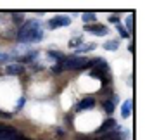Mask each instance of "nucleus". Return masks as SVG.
<instances>
[{
  "mask_svg": "<svg viewBox=\"0 0 152 140\" xmlns=\"http://www.w3.org/2000/svg\"><path fill=\"white\" fill-rule=\"evenodd\" d=\"M119 126H118V121L114 119V118H109V119H105L102 125H100V128L95 131L97 135L100 133V135H104V133H107V131H111V130H118Z\"/></svg>",
  "mask_w": 152,
  "mask_h": 140,
  "instance_id": "nucleus-4",
  "label": "nucleus"
},
{
  "mask_svg": "<svg viewBox=\"0 0 152 140\" xmlns=\"http://www.w3.org/2000/svg\"><path fill=\"white\" fill-rule=\"evenodd\" d=\"M118 47H119V43H118L116 40H109V42H105V43H104V48H105V50H109V52L118 50Z\"/></svg>",
  "mask_w": 152,
  "mask_h": 140,
  "instance_id": "nucleus-14",
  "label": "nucleus"
},
{
  "mask_svg": "<svg viewBox=\"0 0 152 140\" xmlns=\"http://www.w3.org/2000/svg\"><path fill=\"white\" fill-rule=\"evenodd\" d=\"M81 45H83V47H78V48H76V52H78V54H86V52H92V50L97 48L95 43H81Z\"/></svg>",
  "mask_w": 152,
  "mask_h": 140,
  "instance_id": "nucleus-13",
  "label": "nucleus"
},
{
  "mask_svg": "<svg viewBox=\"0 0 152 140\" xmlns=\"http://www.w3.org/2000/svg\"><path fill=\"white\" fill-rule=\"evenodd\" d=\"M4 128H5V125H2V123H0V131L4 130Z\"/></svg>",
  "mask_w": 152,
  "mask_h": 140,
  "instance_id": "nucleus-25",
  "label": "nucleus"
},
{
  "mask_svg": "<svg viewBox=\"0 0 152 140\" xmlns=\"http://www.w3.org/2000/svg\"><path fill=\"white\" fill-rule=\"evenodd\" d=\"M132 109H133V102L132 100H126V102L121 106V116H123V118H130V116H132Z\"/></svg>",
  "mask_w": 152,
  "mask_h": 140,
  "instance_id": "nucleus-11",
  "label": "nucleus"
},
{
  "mask_svg": "<svg viewBox=\"0 0 152 140\" xmlns=\"http://www.w3.org/2000/svg\"><path fill=\"white\" fill-rule=\"evenodd\" d=\"M69 23H71V18H67V16H57V18L48 19L47 26L50 29H56V28H61V26H67Z\"/></svg>",
  "mask_w": 152,
  "mask_h": 140,
  "instance_id": "nucleus-3",
  "label": "nucleus"
},
{
  "mask_svg": "<svg viewBox=\"0 0 152 140\" xmlns=\"http://www.w3.org/2000/svg\"><path fill=\"white\" fill-rule=\"evenodd\" d=\"M123 139H126V133H121L119 130H111L104 133L100 140H123Z\"/></svg>",
  "mask_w": 152,
  "mask_h": 140,
  "instance_id": "nucleus-9",
  "label": "nucleus"
},
{
  "mask_svg": "<svg viewBox=\"0 0 152 140\" xmlns=\"http://www.w3.org/2000/svg\"><path fill=\"white\" fill-rule=\"evenodd\" d=\"M0 118H4V119H10L12 114H9V112H5V111H0Z\"/></svg>",
  "mask_w": 152,
  "mask_h": 140,
  "instance_id": "nucleus-23",
  "label": "nucleus"
},
{
  "mask_svg": "<svg viewBox=\"0 0 152 140\" xmlns=\"http://www.w3.org/2000/svg\"><path fill=\"white\" fill-rule=\"evenodd\" d=\"M118 31H119V35L123 38H130V31L124 28V26H121V24H118Z\"/></svg>",
  "mask_w": 152,
  "mask_h": 140,
  "instance_id": "nucleus-17",
  "label": "nucleus"
},
{
  "mask_svg": "<svg viewBox=\"0 0 152 140\" xmlns=\"http://www.w3.org/2000/svg\"><path fill=\"white\" fill-rule=\"evenodd\" d=\"M81 19H83L85 26L86 24H95V21H97V14H95V12H83Z\"/></svg>",
  "mask_w": 152,
  "mask_h": 140,
  "instance_id": "nucleus-12",
  "label": "nucleus"
},
{
  "mask_svg": "<svg viewBox=\"0 0 152 140\" xmlns=\"http://www.w3.org/2000/svg\"><path fill=\"white\" fill-rule=\"evenodd\" d=\"M43 38V31H42V24L37 19H29L26 21L21 29L16 35V40L21 42V43H35V42H40Z\"/></svg>",
  "mask_w": 152,
  "mask_h": 140,
  "instance_id": "nucleus-1",
  "label": "nucleus"
},
{
  "mask_svg": "<svg viewBox=\"0 0 152 140\" xmlns=\"http://www.w3.org/2000/svg\"><path fill=\"white\" fill-rule=\"evenodd\" d=\"M95 106V99L94 97H85L80 102L76 104V111H83V109H92Z\"/></svg>",
  "mask_w": 152,
  "mask_h": 140,
  "instance_id": "nucleus-8",
  "label": "nucleus"
},
{
  "mask_svg": "<svg viewBox=\"0 0 152 140\" xmlns=\"http://www.w3.org/2000/svg\"><path fill=\"white\" fill-rule=\"evenodd\" d=\"M48 56H50V57H54V59H56V61L59 62V64H61V62H62V61L66 59V56H64L62 52H56V50H48Z\"/></svg>",
  "mask_w": 152,
  "mask_h": 140,
  "instance_id": "nucleus-15",
  "label": "nucleus"
},
{
  "mask_svg": "<svg viewBox=\"0 0 152 140\" xmlns=\"http://www.w3.org/2000/svg\"><path fill=\"white\" fill-rule=\"evenodd\" d=\"M109 23H113V24H119V18H118L116 14H111V16H109Z\"/></svg>",
  "mask_w": 152,
  "mask_h": 140,
  "instance_id": "nucleus-19",
  "label": "nucleus"
},
{
  "mask_svg": "<svg viewBox=\"0 0 152 140\" xmlns=\"http://www.w3.org/2000/svg\"><path fill=\"white\" fill-rule=\"evenodd\" d=\"M81 43V37H76L73 38V40H69V47H75V48H78V45Z\"/></svg>",
  "mask_w": 152,
  "mask_h": 140,
  "instance_id": "nucleus-18",
  "label": "nucleus"
},
{
  "mask_svg": "<svg viewBox=\"0 0 152 140\" xmlns=\"http://www.w3.org/2000/svg\"><path fill=\"white\" fill-rule=\"evenodd\" d=\"M116 104H118V97L116 95H111V97H107L104 102H102V106H104V111L107 112V114H113L114 109H116Z\"/></svg>",
  "mask_w": 152,
  "mask_h": 140,
  "instance_id": "nucleus-7",
  "label": "nucleus"
},
{
  "mask_svg": "<svg viewBox=\"0 0 152 140\" xmlns=\"http://www.w3.org/2000/svg\"><path fill=\"white\" fill-rule=\"evenodd\" d=\"M126 26H128V31H133V16L126 19Z\"/></svg>",
  "mask_w": 152,
  "mask_h": 140,
  "instance_id": "nucleus-20",
  "label": "nucleus"
},
{
  "mask_svg": "<svg viewBox=\"0 0 152 140\" xmlns=\"http://www.w3.org/2000/svg\"><path fill=\"white\" fill-rule=\"evenodd\" d=\"M85 31L92 33V35H95V37H105V35L109 33L104 24H86V26H85Z\"/></svg>",
  "mask_w": 152,
  "mask_h": 140,
  "instance_id": "nucleus-5",
  "label": "nucleus"
},
{
  "mask_svg": "<svg viewBox=\"0 0 152 140\" xmlns=\"http://www.w3.org/2000/svg\"><path fill=\"white\" fill-rule=\"evenodd\" d=\"M86 62H88V59L85 57H78V56H73V57H66L62 62H61V67H62V71L64 69H73V71H80V69H85Z\"/></svg>",
  "mask_w": 152,
  "mask_h": 140,
  "instance_id": "nucleus-2",
  "label": "nucleus"
},
{
  "mask_svg": "<svg viewBox=\"0 0 152 140\" xmlns=\"http://www.w3.org/2000/svg\"><path fill=\"white\" fill-rule=\"evenodd\" d=\"M23 21V14H12V23H21Z\"/></svg>",
  "mask_w": 152,
  "mask_h": 140,
  "instance_id": "nucleus-21",
  "label": "nucleus"
},
{
  "mask_svg": "<svg viewBox=\"0 0 152 140\" xmlns=\"http://www.w3.org/2000/svg\"><path fill=\"white\" fill-rule=\"evenodd\" d=\"M37 56H38V52H29V54H26V56L18 57V61H19V64H21V62H28V61H33Z\"/></svg>",
  "mask_w": 152,
  "mask_h": 140,
  "instance_id": "nucleus-16",
  "label": "nucleus"
},
{
  "mask_svg": "<svg viewBox=\"0 0 152 140\" xmlns=\"http://www.w3.org/2000/svg\"><path fill=\"white\" fill-rule=\"evenodd\" d=\"M16 140H29V139H26V137H23V135H19V137H18Z\"/></svg>",
  "mask_w": 152,
  "mask_h": 140,
  "instance_id": "nucleus-24",
  "label": "nucleus"
},
{
  "mask_svg": "<svg viewBox=\"0 0 152 140\" xmlns=\"http://www.w3.org/2000/svg\"><path fill=\"white\" fill-rule=\"evenodd\" d=\"M50 71H52V73H54V75H59V73H61V71H62V67H61V66L57 64V66H54V67H52V69H50Z\"/></svg>",
  "mask_w": 152,
  "mask_h": 140,
  "instance_id": "nucleus-22",
  "label": "nucleus"
},
{
  "mask_svg": "<svg viewBox=\"0 0 152 140\" xmlns=\"http://www.w3.org/2000/svg\"><path fill=\"white\" fill-rule=\"evenodd\" d=\"M5 73H7V75H21V73H24V66L19 64V62L9 64L5 67Z\"/></svg>",
  "mask_w": 152,
  "mask_h": 140,
  "instance_id": "nucleus-10",
  "label": "nucleus"
},
{
  "mask_svg": "<svg viewBox=\"0 0 152 140\" xmlns=\"http://www.w3.org/2000/svg\"><path fill=\"white\" fill-rule=\"evenodd\" d=\"M21 135L14 126H5L4 130L0 131V140H16Z\"/></svg>",
  "mask_w": 152,
  "mask_h": 140,
  "instance_id": "nucleus-6",
  "label": "nucleus"
}]
</instances>
